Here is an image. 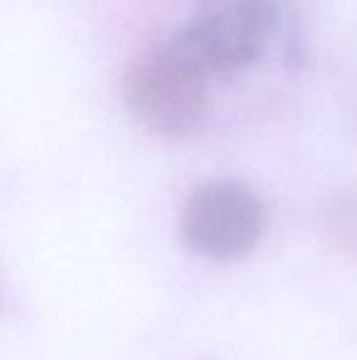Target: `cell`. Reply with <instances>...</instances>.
Listing matches in <instances>:
<instances>
[{
    "label": "cell",
    "mask_w": 357,
    "mask_h": 360,
    "mask_svg": "<svg viewBox=\"0 0 357 360\" xmlns=\"http://www.w3.org/2000/svg\"><path fill=\"white\" fill-rule=\"evenodd\" d=\"M210 81L172 32L130 62L120 89L128 110L149 133L177 140L201 128L210 103Z\"/></svg>",
    "instance_id": "obj_1"
},
{
    "label": "cell",
    "mask_w": 357,
    "mask_h": 360,
    "mask_svg": "<svg viewBox=\"0 0 357 360\" xmlns=\"http://www.w3.org/2000/svg\"><path fill=\"white\" fill-rule=\"evenodd\" d=\"M284 30L279 0H196L177 39L210 79L257 67Z\"/></svg>",
    "instance_id": "obj_2"
},
{
    "label": "cell",
    "mask_w": 357,
    "mask_h": 360,
    "mask_svg": "<svg viewBox=\"0 0 357 360\" xmlns=\"http://www.w3.org/2000/svg\"><path fill=\"white\" fill-rule=\"evenodd\" d=\"M264 206L250 186L218 179L198 186L181 211L184 240L210 260H235L257 245Z\"/></svg>",
    "instance_id": "obj_3"
},
{
    "label": "cell",
    "mask_w": 357,
    "mask_h": 360,
    "mask_svg": "<svg viewBox=\"0 0 357 360\" xmlns=\"http://www.w3.org/2000/svg\"><path fill=\"white\" fill-rule=\"evenodd\" d=\"M328 226L335 240L357 250V196L335 201L328 216Z\"/></svg>",
    "instance_id": "obj_4"
}]
</instances>
